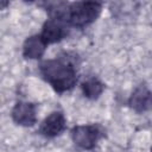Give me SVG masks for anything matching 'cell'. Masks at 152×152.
<instances>
[{"label": "cell", "instance_id": "1", "mask_svg": "<svg viewBox=\"0 0 152 152\" xmlns=\"http://www.w3.org/2000/svg\"><path fill=\"white\" fill-rule=\"evenodd\" d=\"M42 77L55 89L62 94L74 88L77 82V70L74 62L66 57H56L43 61L39 64Z\"/></svg>", "mask_w": 152, "mask_h": 152}, {"label": "cell", "instance_id": "2", "mask_svg": "<svg viewBox=\"0 0 152 152\" xmlns=\"http://www.w3.org/2000/svg\"><path fill=\"white\" fill-rule=\"evenodd\" d=\"M102 8L101 2L96 1H78L68 4L64 12L58 17V19L63 20L66 25L82 28L93 21L100 15Z\"/></svg>", "mask_w": 152, "mask_h": 152}, {"label": "cell", "instance_id": "3", "mask_svg": "<svg viewBox=\"0 0 152 152\" xmlns=\"http://www.w3.org/2000/svg\"><path fill=\"white\" fill-rule=\"evenodd\" d=\"M101 138V131L96 125H80L71 129V139L78 147L91 150Z\"/></svg>", "mask_w": 152, "mask_h": 152}, {"label": "cell", "instance_id": "4", "mask_svg": "<svg viewBox=\"0 0 152 152\" xmlns=\"http://www.w3.org/2000/svg\"><path fill=\"white\" fill-rule=\"evenodd\" d=\"M66 36H68V25L63 20L52 17H50V19H48L44 23L40 33V37L46 43V45L61 42Z\"/></svg>", "mask_w": 152, "mask_h": 152}, {"label": "cell", "instance_id": "5", "mask_svg": "<svg viewBox=\"0 0 152 152\" xmlns=\"http://www.w3.org/2000/svg\"><path fill=\"white\" fill-rule=\"evenodd\" d=\"M12 119L17 125L30 127L37 121V108L36 104L27 101H18L12 109Z\"/></svg>", "mask_w": 152, "mask_h": 152}, {"label": "cell", "instance_id": "6", "mask_svg": "<svg viewBox=\"0 0 152 152\" xmlns=\"http://www.w3.org/2000/svg\"><path fill=\"white\" fill-rule=\"evenodd\" d=\"M65 116L62 112H52L49 114L39 127V133L46 138H55L65 129Z\"/></svg>", "mask_w": 152, "mask_h": 152}, {"label": "cell", "instance_id": "7", "mask_svg": "<svg viewBox=\"0 0 152 152\" xmlns=\"http://www.w3.org/2000/svg\"><path fill=\"white\" fill-rule=\"evenodd\" d=\"M128 104L137 113L148 110L151 107V91L148 90V88L144 84L135 88L128 100Z\"/></svg>", "mask_w": 152, "mask_h": 152}, {"label": "cell", "instance_id": "8", "mask_svg": "<svg viewBox=\"0 0 152 152\" xmlns=\"http://www.w3.org/2000/svg\"><path fill=\"white\" fill-rule=\"evenodd\" d=\"M46 49V43L43 40L40 34H33L26 38L23 45V55L28 59H38L40 58Z\"/></svg>", "mask_w": 152, "mask_h": 152}, {"label": "cell", "instance_id": "9", "mask_svg": "<svg viewBox=\"0 0 152 152\" xmlns=\"http://www.w3.org/2000/svg\"><path fill=\"white\" fill-rule=\"evenodd\" d=\"M81 88H82L83 95H84L87 99L95 100V99H97V97L102 94V91H103V89H104V86H103V83H102L99 78H96V77H90V78L86 80V81L82 83Z\"/></svg>", "mask_w": 152, "mask_h": 152}, {"label": "cell", "instance_id": "10", "mask_svg": "<svg viewBox=\"0 0 152 152\" xmlns=\"http://www.w3.org/2000/svg\"><path fill=\"white\" fill-rule=\"evenodd\" d=\"M7 6H8V2H7V1H0V10L5 8V7H7Z\"/></svg>", "mask_w": 152, "mask_h": 152}]
</instances>
